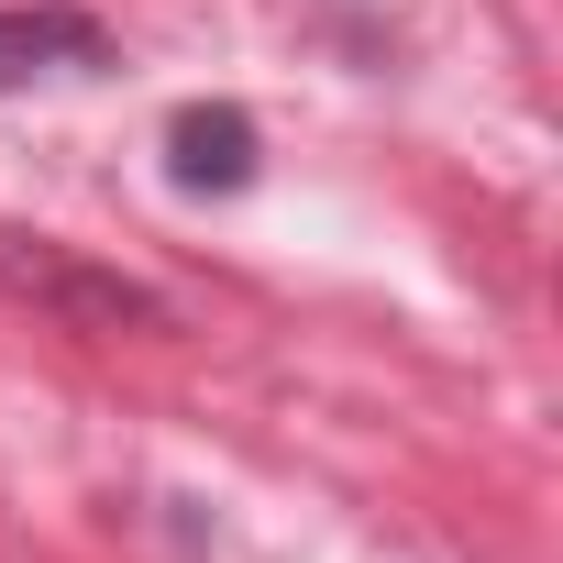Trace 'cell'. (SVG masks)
Masks as SVG:
<instances>
[{
	"label": "cell",
	"instance_id": "1",
	"mask_svg": "<svg viewBox=\"0 0 563 563\" xmlns=\"http://www.w3.org/2000/svg\"><path fill=\"white\" fill-rule=\"evenodd\" d=\"M0 288L45 299L67 332H166V299H144L133 276L78 265V254H67V243H45V232H0Z\"/></svg>",
	"mask_w": 563,
	"mask_h": 563
},
{
	"label": "cell",
	"instance_id": "2",
	"mask_svg": "<svg viewBox=\"0 0 563 563\" xmlns=\"http://www.w3.org/2000/svg\"><path fill=\"white\" fill-rule=\"evenodd\" d=\"M254 122L232 111V100H188L177 122H166V177L188 188V199H232V188H254Z\"/></svg>",
	"mask_w": 563,
	"mask_h": 563
},
{
	"label": "cell",
	"instance_id": "3",
	"mask_svg": "<svg viewBox=\"0 0 563 563\" xmlns=\"http://www.w3.org/2000/svg\"><path fill=\"white\" fill-rule=\"evenodd\" d=\"M111 34L89 12H67V0H45V12H0V89H23L45 67H100Z\"/></svg>",
	"mask_w": 563,
	"mask_h": 563
}]
</instances>
